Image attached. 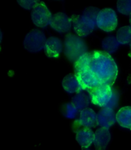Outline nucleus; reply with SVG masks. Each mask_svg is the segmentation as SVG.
<instances>
[{"label": "nucleus", "mask_w": 131, "mask_h": 150, "mask_svg": "<svg viewBox=\"0 0 131 150\" xmlns=\"http://www.w3.org/2000/svg\"><path fill=\"white\" fill-rule=\"evenodd\" d=\"M116 38L120 44H127L131 42V26L120 28L116 33Z\"/></svg>", "instance_id": "obj_20"}, {"label": "nucleus", "mask_w": 131, "mask_h": 150, "mask_svg": "<svg viewBox=\"0 0 131 150\" xmlns=\"http://www.w3.org/2000/svg\"><path fill=\"white\" fill-rule=\"evenodd\" d=\"M62 86L64 90L70 93H78L83 90L76 75L71 74H68L64 77L62 82Z\"/></svg>", "instance_id": "obj_15"}, {"label": "nucleus", "mask_w": 131, "mask_h": 150, "mask_svg": "<svg viewBox=\"0 0 131 150\" xmlns=\"http://www.w3.org/2000/svg\"><path fill=\"white\" fill-rule=\"evenodd\" d=\"M50 26L56 31L65 33L71 29L72 20L65 13L59 12L52 16Z\"/></svg>", "instance_id": "obj_9"}, {"label": "nucleus", "mask_w": 131, "mask_h": 150, "mask_svg": "<svg viewBox=\"0 0 131 150\" xmlns=\"http://www.w3.org/2000/svg\"><path fill=\"white\" fill-rule=\"evenodd\" d=\"M100 11L96 7H88L84 10L81 15L72 16L74 30L79 36L86 37L93 31Z\"/></svg>", "instance_id": "obj_2"}, {"label": "nucleus", "mask_w": 131, "mask_h": 150, "mask_svg": "<svg viewBox=\"0 0 131 150\" xmlns=\"http://www.w3.org/2000/svg\"><path fill=\"white\" fill-rule=\"evenodd\" d=\"M90 100V97H89L85 93L80 92L74 96L71 103L78 110V112H81L84 109H86L87 107L89 105Z\"/></svg>", "instance_id": "obj_17"}, {"label": "nucleus", "mask_w": 131, "mask_h": 150, "mask_svg": "<svg viewBox=\"0 0 131 150\" xmlns=\"http://www.w3.org/2000/svg\"><path fill=\"white\" fill-rule=\"evenodd\" d=\"M90 70L100 84L111 86L118 76V67L111 55L106 51L91 52Z\"/></svg>", "instance_id": "obj_1"}, {"label": "nucleus", "mask_w": 131, "mask_h": 150, "mask_svg": "<svg viewBox=\"0 0 131 150\" xmlns=\"http://www.w3.org/2000/svg\"><path fill=\"white\" fill-rule=\"evenodd\" d=\"M129 21H130V25H131V14L130 15V18H129Z\"/></svg>", "instance_id": "obj_25"}, {"label": "nucleus", "mask_w": 131, "mask_h": 150, "mask_svg": "<svg viewBox=\"0 0 131 150\" xmlns=\"http://www.w3.org/2000/svg\"><path fill=\"white\" fill-rule=\"evenodd\" d=\"M38 1H17L19 5L22 6L23 8L26 10H30L33 8Z\"/></svg>", "instance_id": "obj_24"}, {"label": "nucleus", "mask_w": 131, "mask_h": 150, "mask_svg": "<svg viewBox=\"0 0 131 150\" xmlns=\"http://www.w3.org/2000/svg\"><path fill=\"white\" fill-rule=\"evenodd\" d=\"M116 120V115L113 109L105 108H102L97 114L98 125L101 127L108 128L115 124Z\"/></svg>", "instance_id": "obj_11"}, {"label": "nucleus", "mask_w": 131, "mask_h": 150, "mask_svg": "<svg viewBox=\"0 0 131 150\" xmlns=\"http://www.w3.org/2000/svg\"><path fill=\"white\" fill-rule=\"evenodd\" d=\"M110 140L111 134L108 128L101 127L95 131L93 144L96 150H106Z\"/></svg>", "instance_id": "obj_14"}, {"label": "nucleus", "mask_w": 131, "mask_h": 150, "mask_svg": "<svg viewBox=\"0 0 131 150\" xmlns=\"http://www.w3.org/2000/svg\"><path fill=\"white\" fill-rule=\"evenodd\" d=\"M117 9L120 13L128 16L131 14V1H118Z\"/></svg>", "instance_id": "obj_22"}, {"label": "nucleus", "mask_w": 131, "mask_h": 150, "mask_svg": "<svg viewBox=\"0 0 131 150\" xmlns=\"http://www.w3.org/2000/svg\"><path fill=\"white\" fill-rule=\"evenodd\" d=\"M87 45L82 38L72 34H67L64 40V54L70 62H76L87 53Z\"/></svg>", "instance_id": "obj_3"}, {"label": "nucleus", "mask_w": 131, "mask_h": 150, "mask_svg": "<svg viewBox=\"0 0 131 150\" xmlns=\"http://www.w3.org/2000/svg\"><path fill=\"white\" fill-rule=\"evenodd\" d=\"M118 100H119V95L118 92L116 90H112V96L111 98L109 101V103L106 106V108H109L111 109H114L118 104Z\"/></svg>", "instance_id": "obj_23"}, {"label": "nucleus", "mask_w": 131, "mask_h": 150, "mask_svg": "<svg viewBox=\"0 0 131 150\" xmlns=\"http://www.w3.org/2000/svg\"><path fill=\"white\" fill-rule=\"evenodd\" d=\"M120 45L117 38L113 36L107 37L102 42V47L108 53H113L118 49Z\"/></svg>", "instance_id": "obj_19"}, {"label": "nucleus", "mask_w": 131, "mask_h": 150, "mask_svg": "<svg viewBox=\"0 0 131 150\" xmlns=\"http://www.w3.org/2000/svg\"><path fill=\"white\" fill-rule=\"evenodd\" d=\"M45 35L38 30H33L28 33L24 38L23 45L30 52H38L44 49L46 44Z\"/></svg>", "instance_id": "obj_5"}, {"label": "nucleus", "mask_w": 131, "mask_h": 150, "mask_svg": "<svg viewBox=\"0 0 131 150\" xmlns=\"http://www.w3.org/2000/svg\"><path fill=\"white\" fill-rule=\"evenodd\" d=\"M63 50V44L59 38L55 37H49L44 47L45 54L49 58H58Z\"/></svg>", "instance_id": "obj_12"}, {"label": "nucleus", "mask_w": 131, "mask_h": 150, "mask_svg": "<svg viewBox=\"0 0 131 150\" xmlns=\"http://www.w3.org/2000/svg\"><path fill=\"white\" fill-rule=\"evenodd\" d=\"M130 51H131V42H130ZM130 56H131V54H130Z\"/></svg>", "instance_id": "obj_26"}, {"label": "nucleus", "mask_w": 131, "mask_h": 150, "mask_svg": "<svg viewBox=\"0 0 131 150\" xmlns=\"http://www.w3.org/2000/svg\"><path fill=\"white\" fill-rule=\"evenodd\" d=\"M52 16L47 6L42 1H38L32 9L31 13V20L38 27L45 28L50 24Z\"/></svg>", "instance_id": "obj_6"}, {"label": "nucleus", "mask_w": 131, "mask_h": 150, "mask_svg": "<svg viewBox=\"0 0 131 150\" xmlns=\"http://www.w3.org/2000/svg\"><path fill=\"white\" fill-rule=\"evenodd\" d=\"M97 125V115L96 113L91 109L86 108L80 112L79 119L74 122L73 129L74 131H76L81 127L93 128Z\"/></svg>", "instance_id": "obj_8"}, {"label": "nucleus", "mask_w": 131, "mask_h": 150, "mask_svg": "<svg viewBox=\"0 0 131 150\" xmlns=\"http://www.w3.org/2000/svg\"><path fill=\"white\" fill-rule=\"evenodd\" d=\"M63 115L68 119H74L77 116L79 112L72 103H67L62 107Z\"/></svg>", "instance_id": "obj_21"}, {"label": "nucleus", "mask_w": 131, "mask_h": 150, "mask_svg": "<svg viewBox=\"0 0 131 150\" xmlns=\"http://www.w3.org/2000/svg\"><path fill=\"white\" fill-rule=\"evenodd\" d=\"M91 57V52H87L85 54L74 63V70L75 73L83 72L90 69V63Z\"/></svg>", "instance_id": "obj_18"}, {"label": "nucleus", "mask_w": 131, "mask_h": 150, "mask_svg": "<svg viewBox=\"0 0 131 150\" xmlns=\"http://www.w3.org/2000/svg\"><path fill=\"white\" fill-rule=\"evenodd\" d=\"M86 91L90 95L91 102L102 108L107 106L112 96L111 86L106 84H100Z\"/></svg>", "instance_id": "obj_4"}, {"label": "nucleus", "mask_w": 131, "mask_h": 150, "mask_svg": "<svg viewBox=\"0 0 131 150\" xmlns=\"http://www.w3.org/2000/svg\"><path fill=\"white\" fill-rule=\"evenodd\" d=\"M75 75L83 90H87L100 84L97 78L90 69L83 72L75 73Z\"/></svg>", "instance_id": "obj_10"}, {"label": "nucleus", "mask_w": 131, "mask_h": 150, "mask_svg": "<svg viewBox=\"0 0 131 150\" xmlns=\"http://www.w3.org/2000/svg\"><path fill=\"white\" fill-rule=\"evenodd\" d=\"M74 132H76V140L81 147L88 148L93 142L95 134L90 128L81 127Z\"/></svg>", "instance_id": "obj_13"}, {"label": "nucleus", "mask_w": 131, "mask_h": 150, "mask_svg": "<svg viewBox=\"0 0 131 150\" xmlns=\"http://www.w3.org/2000/svg\"><path fill=\"white\" fill-rule=\"evenodd\" d=\"M116 121L120 126L131 130V107H124L116 114Z\"/></svg>", "instance_id": "obj_16"}, {"label": "nucleus", "mask_w": 131, "mask_h": 150, "mask_svg": "<svg viewBox=\"0 0 131 150\" xmlns=\"http://www.w3.org/2000/svg\"><path fill=\"white\" fill-rule=\"evenodd\" d=\"M118 20L116 12L111 8L101 10L97 18V26L102 30L110 32L116 29Z\"/></svg>", "instance_id": "obj_7"}]
</instances>
